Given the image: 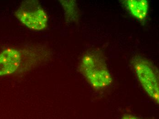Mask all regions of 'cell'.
<instances>
[{"instance_id": "obj_7", "label": "cell", "mask_w": 159, "mask_h": 119, "mask_svg": "<svg viewBox=\"0 0 159 119\" xmlns=\"http://www.w3.org/2000/svg\"><path fill=\"white\" fill-rule=\"evenodd\" d=\"M122 119H141L137 117H134L133 116H131V115H127V116H125L122 118Z\"/></svg>"}, {"instance_id": "obj_2", "label": "cell", "mask_w": 159, "mask_h": 119, "mask_svg": "<svg viewBox=\"0 0 159 119\" xmlns=\"http://www.w3.org/2000/svg\"><path fill=\"white\" fill-rule=\"evenodd\" d=\"M15 15L22 24L31 30H43L47 27V13L37 1L23 2L15 12Z\"/></svg>"}, {"instance_id": "obj_4", "label": "cell", "mask_w": 159, "mask_h": 119, "mask_svg": "<svg viewBox=\"0 0 159 119\" xmlns=\"http://www.w3.org/2000/svg\"><path fill=\"white\" fill-rule=\"evenodd\" d=\"M21 54L18 50L7 48L0 54V77L10 75L19 68Z\"/></svg>"}, {"instance_id": "obj_3", "label": "cell", "mask_w": 159, "mask_h": 119, "mask_svg": "<svg viewBox=\"0 0 159 119\" xmlns=\"http://www.w3.org/2000/svg\"><path fill=\"white\" fill-rule=\"evenodd\" d=\"M132 63L142 87L151 98L159 103V82L157 70L150 62L139 57L134 58Z\"/></svg>"}, {"instance_id": "obj_6", "label": "cell", "mask_w": 159, "mask_h": 119, "mask_svg": "<svg viewBox=\"0 0 159 119\" xmlns=\"http://www.w3.org/2000/svg\"><path fill=\"white\" fill-rule=\"evenodd\" d=\"M66 14V17L70 21H75L78 17V8L74 1H60Z\"/></svg>"}, {"instance_id": "obj_5", "label": "cell", "mask_w": 159, "mask_h": 119, "mask_svg": "<svg viewBox=\"0 0 159 119\" xmlns=\"http://www.w3.org/2000/svg\"><path fill=\"white\" fill-rule=\"evenodd\" d=\"M131 14L141 22L145 20L148 14L149 3L146 0H128L125 1Z\"/></svg>"}, {"instance_id": "obj_1", "label": "cell", "mask_w": 159, "mask_h": 119, "mask_svg": "<svg viewBox=\"0 0 159 119\" xmlns=\"http://www.w3.org/2000/svg\"><path fill=\"white\" fill-rule=\"evenodd\" d=\"M80 69L91 86L101 89L110 85L112 78L105 62L100 53L90 52L82 57Z\"/></svg>"}]
</instances>
